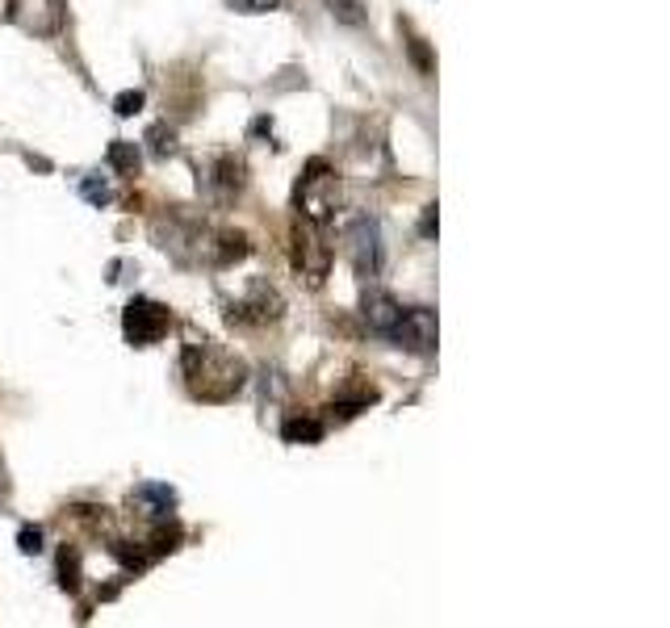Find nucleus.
<instances>
[{
	"instance_id": "obj_1",
	"label": "nucleus",
	"mask_w": 670,
	"mask_h": 628,
	"mask_svg": "<svg viewBox=\"0 0 670 628\" xmlns=\"http://www.w3.org/2000/svg\"><path fill=\"white\" fill-rule=\"evenodd\" d=\"M181 378H185V390H189L193 399L227 402L244 390L248 364L239 361L235 352H227V348L202 340V343H189V348H185V357H181Z\"/></svg>"
},
{
	"instance_id": "obj_2",
	"label": "nucleus",
	"mask_w": 670,
	"mask_h": 628,
	"mask_svg": "<svg viewBox=\"0 0 670 628\" xmlns=\"http://www.w3.org/2000/svg\"><path fill=\"white\" fill-rule=\"evenodd\" d=\"M293 209L298 218L310 227H327L340 209V176L327 159H310L302 176H298V189H293Z\"/></svg>"
},
{
	"instance_id": "obj_3",
	"label": "nucleus",
	"mask_w": 670,
	"mask_h": 628,
	"mask_svg": "<svg viewBox=\"0 0 670 628\" xmlns=\"http://www.w3.org/2000/svg\"><path fill=\"white\" fill-rule=\"evenodd\" d=\"M168 327H173V310L152 302V298H134V302L122 310V331H126V340H131L134 348L159 343L168 336Z\"/></svg>"
},
{
	"instance_id": "obj_4",
	"label": "nucleus",
	"mask_w": 670,
	"mask_h": 628,
	"mask_svg": "<svg viewBox=\"0 0 670 628\" xmlns=\"http://www.w3.org/2000/svg\"><path fill=\"white\" fill-rule=\"evenodd\" d=\"M281 310H286V302H281V294L268 286V281H251L235 302H230L227 319L239 327H268L281 319Z\"/></svg>"
},
{
	"instance_id": "obj_5",
	"label": "nucleus",
	"mask_w": 670,
	"mask_h": 628,
	"mask_svg": "<svg viewBox=\"0 0 670 628\" xmlns=\"http://www.w3.org/2000/svg\"><path fill=\"white\" fill-rule=\"evenodd\" d=\"M348 256H352V265L361 277H378L382 272V227H378V218H352L348 223Z\"/></svg>"
},
{
	"instance_id": "obj_6",
	"label": "nucleus",
	"mask_w": 670,
	"mask_h": 628,
	"mask_svg": "<svg viewBox=\"0 0 670 628\" xmlns=\"http://www.w3.org/2000/svg\"><path fill=\"white\" fill-rule=\"evenodd\" d=\"M63 0H9V21L34 39H51L63 30Z\"/></svg>"
},
{
	"instance_id": "obj_7",
	"label": "nucleus",
	"mask_w": 670,
	"mask_h": 628,
	"mask_svg": "<svg viewBox=\"0 0 670 628\" xmlns=\"http://www.w3.org/2000/svg\"><path fill=\"white\" fill-rule=\"evenodd\" d=\"M385 340L406 348V352H432L436 348V315L427 306H402L399 323L390 327Z\"/></svg>"
},
{
	"instance_id": "obj_8",
	"label": "nucleus",
	"mask_w": 670,
	"mask_h": 628,
	"mask_svg": "<svg viewBox=\"0 0 670 628\" xmlns=\"http://www.w3.org/2000/svg\"><path fill=\"white\" fill-rule=\"evenodd\" d=\"M289 244H293V265L302 268V277H307L310 286H323L327 268H331V248L319 239V227L298 223L293 235H289Z\"/></svg>"
},
{
	"instance_id": "obj_9",
	"label": "nucleus",
	"mask_w": 670,
	"mask_h": 628,
	"mask_svg": "<svg viewBox=\"0 0 670 628\" xmlns=\"http://www.w3.org/2000/svg\"><path fill=\"white\" fill-rule=\"evenodd\" d=\"M206 185H210L214 202H235L239 193H244V164L235 159V155H218L210 164V176H206Z\"/></svg>"
},
{
	"instance_id": "obj_10",
	"label": "nucleus",
	"mask_w": 670,
	"mask_h": 628,
	"mask_svg": "<svg viewBox=\"0 0 670 628\" xmlns=\"http://www.w3.org/2000/svg\"><path fill=\"white\" fill-rule=\"evenodd\" d=\"M361 315H364V323H369V331L373 336H390V327L399 323V315H402V306L390 298V294H382V289H373V294H364V302H361Z\"/></svg>"
},
{
	"instance_id": "obj_11",
	"label": "nucleus",
	"mask_w": 670,
	"mask_h": 628,
	"mask_svg": "<svg viewBox=\"0 0 670 628\" xmlns=\"http://www.w3.org/2000/svg\"><path fill=\"white\" fill-rule=\"evenodd\" d=\"M131 507H138V515H147V519H168L176 512V491L159 482H143L131 495Z\"/></svg>"
},
{
	"instance_id": "obj_12",
	"label": "nucleus",
	"mask_w": 670,
	"mask_h": 628,
	"mask_svg": "<svg viewBox=\"0 0 670 628\" xmlns=\"http://www.w3.org/2000/svg\"><path fill=\"white\" fill-rule=\"evenodd\" d=\"M281 436L286 444H319L327 436V423L319 415H289L281 423Z\"/></svg>"
},
{
	"instance_id": "obj_13",
	"label": "nucleus",
	"mask_w": 670,
	"mask_h": 628,
	"mask_svg": "<svg viewBox=\"0 0 670 628\" xmlns=\"http://www.w3.org/2000/svg\"><path fill=\"white\" fill-rule=\"evenodd\" d=\"M80 193H84V202H93V206H114V185L101 176V172H89L84 181H80Z\"/></svg>"
},
{
	"instance_id": "obj_14",
	"label": "nucleus",
	"mask_w": 670,
	"mask_h": 628,
	"mask_svg": "<svg viewBox=\"0 0 670 628\" xmlns=\"http://www.w3.org/2000/svg\"><path fill=\"white\" fill-rule=\"evenodd\" d=\"M110 164H114L122 176H134V172H138V147H134V143H126V138L110 143Z\"/></svg>"
},
{
	"instance_id": "obj_15",
	"label": "nucleus",
	"mask_w": 670,
	"mask_h": 628,
	"mask_svg": "<svg viewBox=\"0 0 670 628\" xmlns=\"http://www.w3.org/2000/svg\"><path fill=\"white\" fill-rule=\"evenodd\" d=\"M59 583H63V590L80 587V553L72 545H63V553H59Z\"/></svg>"
},
{
	"instance_id": "obj_16",
	"label": "nucleus",
	"mask_w": 670,
	"mask_h": 628,
	"mask_svg": "<svg viewBox=\"0 0 670 628\" xmlns=\"http://www.w3.org/2000/svg\"><path fill=\"white\" fill-rule=\"evenodd\" d=\"M331 13L348 25H361L364 21V0H331Z\"/></svg>"
},
{
	"instance_id": "obj_17",
	"label": "nucleus",
	"mask_w": 670,
	"mask_h": 628,
	"mask_svg": "<svg viewBox=\"0 0 670 628\" xmlns=\"http://www.w3.org/2000/svg\"><path fill=\"white\" fill-rule=\"evenodd\" d=\"M114 110H117V117L138 114V110H143V93H122V96L114 101Z\"/></svg>"
},
{
	"instance_id": "obj_18",
	"label": "nucleus",
	"mask_w": 670,
	"mask_h": 628,
	"mask_svg": "<svg viewBox=\"0 0 670 628\" xmlns=\"http://www.w3.org/2000/svg\"><path fill=\"white\" fill-rule=\"evenodd\" d=\"M227 4H235L239 13H268V9H277L281 0H227Z\"/></svg>"
},
{
	"instance_id": "obj_19",
	"label": "nucleus",
	"mask_w": 670,
	"mask_h": 628,
	"mask_svg": "<svg viewBox=\"0 0 670 628\" xmlns=\"http://www.w3.org/2000/svg\"><path fill=\"white\" fill-rule=\"evenodd\" d=\"M152 152H155V155H168V152H173V131L155 126V131H152Z\"/></svg>"
},
{
	"instance_id": "obj_20",
	"label": "nucleus",
	"mask_w": 670,
	"mask_h": 628,
	"mask_svg": "<svg viewBox=\"0 0 670 628\" xmlns=\"http://www.w3.org/2000/svg\"><path fill=\"white\" fill-rule=\"evenodd\" d=\"M411 59L420 63L423 76H432V59H427V47H423V39H411Z\"/></svg>"
},
{
	"instance_id": "obj_21",
	"label": "nucleus",
	"mask_w": 670,
	"mask_h": 628,
	"mask_svg": "<svg viewBox=\"0 0 670 628\" xmlns=\"http://www.w3.org/2000/svg\"><path fill=\"white\" fill-rule=\"evenodd\" d=\"M18 541H21V553H39L42 549V533H39V528H25Z\"/></svg>"
},
{
	"instance_id": "obj_22",
	"label": "nucleus",
	"mask_w": 670,
	"mask_h": 628,
	"mask_svg": "<svg viewBox=\"0 0 670 628\" xmlns=\"http://www.w3.org/2000/svg\"><path fill=\"white\" fill-rule=\"evenodd\" d=\"M432 230H436V206L423 209V235H432Z\"/></svg>"
}]
</instances>
